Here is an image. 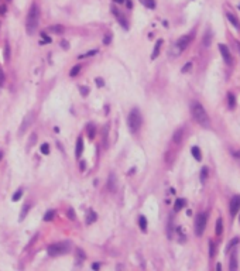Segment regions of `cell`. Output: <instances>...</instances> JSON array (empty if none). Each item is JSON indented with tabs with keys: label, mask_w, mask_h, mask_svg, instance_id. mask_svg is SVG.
<instances>
[{
	"label": "cell",
	"mask_w": 240,
	"mask_h": 271,
	"mask_svg": "<svg viewBox=\"0 0 240 271\" xmlns=\"http://www.w3.org/2000/svg\"><path fill=\"white\" fill-rule=\"evenodd\" d=\"M239 209H240V195H236V196H233L230 200V215L232 216L237 215Z\"/></svg>",
	"instance_id": "cell-9"
},
{
	"label": "cell",
	"mask_w": 240,
	"mask_h": 271,
	"mask_svg": "<svg viewBox=\"0 0 240 271\" xmlns=\"http://www.w3.org/2000/svg\"><path fill=\"white\" fill-rule=\"evenodd\" d=\"M33 121H34V113H28V114L24 117V120H23L21 126H20V129H19V134H20V136H23V133L27 131V129L31 126V124H33Z\"/></svg>",
	"instance_id": "cell-6"
},
{
	"label": "cell",
	"mask_w": 240,
	"mask_h": 271,
	"mask_svg": "<svg viewBox=\"0 0 240 271\" xmlns=\"http://www.w3.org/2000/svg\"><path fill=\"white\" fill-rule=\"evenodd\" d=\"M4 83V72L2 71V68H0V86Z\"/></svg>",
	"instance_id": "cell-40"
},
{
	"label": "cell",
	"mask_w": 240,
	"mask_h": 271,
	"mask_svg": "<svg viewBox=\"0 0 240 271\" xmlns=\"http://www.w3.org/2000/svg\"><path fill=\"white\" fill-rule=\"evenodd\" d=\"M28 209H30V206H25V208H23V210H21V216H20V220H23L25 217V215H27V212H28Z\"/></svg>",
	"instance_id": "cell-36"
},
{
	"label": "cell",
	"mask_w": 240,
	"mask_h": 271,
	"mask_svg": "<svg viewBox=\"0 0 240 271\" xmlns=\"http://www.w3.org/2000/svg\"><path fill=\"white\" fill-rule=\"evenodd\" d=\"M38 21H40V10H38V6L37 4H33L28 10V14H27V20H25V30L30 35H33L35 33L37 27H38Z\"/></svg>",
	"instance_id": "cell-2"
},
{
	"label": "cell",
	"mask_w": 240,
	"mask_h": 271,
	"mask_svg": "<svg viewBox=\"0 0 240 271\" xmlns=\"http://www.w3.org/2000/svg\"><path fill=\"white\" fill-rule=\"evenodd\" d=\"M109 189L112 192H115V189H116V175L115 174L109 175Z\"/></svg>",
	"instance_id": "cell-16"
},
{
	"label": "cell",
	"mask_w": 240,
	"mask_h": 271,
	"mask_svg": "<svg viewBox=\"0 0 240 271\" xmlns=\"http://www.w3.org/2000/svg\"><path fill=\"white\" fill-rule=\"evenodd\" d=\"M219 51H220V54H222V56H223V59H225L226 64L227 65L233 64V58H232V54H230V51H229L227 45L226 44H219Z\"/></svg>",
	"instance_id": "cell-7"
},
{
	"label": "cell",
	"mask_w": 240,
	"mask_h": 271,
	"mask_svg": "<svg viewBox=\"0 0 240 271\" xmlns=\"http://www.w3.org/2000/svg\"><path fill=\"white\" fill-rule=\"evenodd\" d=\"M41 152L42 154H48V152H50V146H48V144H42L41 146Z\"/></svg>",
	"instance_id": "cell-35"
},
{
	"label": "cell",
	"mask_w": 240,
	"mask_h": 271,
	"mask_svg": "<svg viewBox=\"0 0 240 271\" xmlns=\"http://www.w3.org/2000/svg\"><path fill=\"white\" fill-rule=\"evenodd\" d=\"M191 40H192L191 35H184V37H181V38L177 41V44H175V48L178 50V52H181V51L185 50V48L189 45Z\"/></svg>",
	"instance_id": "cell-8"
},
{
	"label": "cell",
	"mask_w": 240,
	"mask_h": 271,
	"mask_svg": "<svg viewBox=\"0 0 240 271\" xmlns=\"http://www.w3.org/2000/svg\"><path fill=\"white\" fill-rule=\"evenodd\" d=\"M209 256L215 257V243L213 242H209Z\"/></svg>",
	"instance_id": "cell-32"
},
{
	"label": "cell",
	"mask_w": 240,
	"mask_h": 271,
	"mask_svg": "<svg viewBox=\"0 0 240 271\" xmlns=\"http://www.w3.org/2000/svg\"><path fill=\"white\" fill-rule=\"evenodd\" d=\"M182 134H184V130L182 129H178L177 131L174 133V137H172V138H174L175 143H179L181 138H182Z\"/></svg>",
	"instance_id": "cell-21"
},
{
	"label": "cell",
	"mask_w": 240,
	"mask_h": 271,
	"mask_svg": "<svg viewBox=\"0 0 240 271\" xmlns=\"http://www.w3.org/2000/svg\"><path fill=\"white\" fill-rule=\"evenodd\" d=\"M37 141V136L35 134H31V137H30V141H28V147H31L34 143Z\"/></svg>",
	"instance_id": "cell-38"
},
{
	"label": "cell",
	"mask_w": 240,
	"mask_h": 271,
	"mask_svg": "<svg viewBox=\"0 0 240 271\" xmlns=\"http://www.w3.org/2000/svg\"><path fill=\"white\" fill-rule=\"evenodd\" d=\"M230 270L232 271L237 270V256H236V253H233V256H232V258H230Z\"/></svg>",
	"instance_id": "cell-20"
},
{
	"label": "cell",
	"mask_w": 240,
	"mask_h": 271,
	"mask_svg": "<svg viewBox=\"0 0 240 271\" xmlns=\"http://www.w3.org/2000/svg\"><path fill=\"white\" fill-rule=\"evenodd\" d=\"M191 113H192V117L195 119V121L199 123L202 127H209L211 126V119H209L205 107H203L199 102H192Z\"/></svg>",
	"instance_id": "cell-1"
},
{
	"label": "cell",
	"mask_w": 240,
	"mask_h": 271,
	"mask_svg": "<svg viewBox=\"0 0 240 271\" xmlns=\"http://www.w3.org/2000/svg\"><path fill=\"white\" fill-rule=\"evenodd\" d=\"M161 44H163V40H158L157 42H155V47H154V51H152V55L151 58L155 59L158 56V54H160V50H161Z\"/></svg>",
	"instance_id": "cell-14"
},
{
	"label": "cell",
	"mask_w": 240,
	"mask_h": 271,
	"mask_svg": "<svg viewBox=\"0 0 240 271\" xmlns=\"http://www.w3.org/2000/svg\"><path fill=\"white\" fill-rule=\"evenodd\" d=\"M233 157L240 161V151H233Z\"/></svg>",
	"instance_id": "cell-44"
},
{
	"label": "cell",
	"mask_w": 240,
	"mask_h": 271,
	"mask_svg": "<svg viewBox=\"0 0 240 271\" xmlns=\"http://www.w3.org/2000/svg\"><path fill=\"white\" fill-rule=\"evenodd\" d=\"M185 202H186V200H185V199H182V198L177 199V200H175V205H174V210H175V212H179L181 209H182L184 206H185Z\"/></svg>",
	"instance_id": "cell-15"
},
{
	"label": "cell",
	"mask_w": 240,
	"mask_h": 271,
	"mask_svg": "<svg viewBox=\"0 0 240 271\" xmlns=\"http://www.w3.org/2000/svg\"><path fill=\"white\" fill-rule=\"evenodd\" d=\"M127 124H129V129L131 133H137L141 127V114L138 112V109H133L129 113V117H127Z\"/></svg>",
	"instance_id": "cell-3"
},
{
	"label": "cell",
	"mask_w": 240,
	"mask_h": 271,
	"mask_svg": "<svg viewBox=\"0 0 240 271\" xmlns=\"http://www.w3.org/2000/svg\"><path fill=\"white\" fill-rule=\"evenodd\" d=\"M226 17H227V20L230 21V24L233 25L237 31H240V21H239V19H237L234 14H232V13H227V14H226Z\"/></svg>",
	"instance_id": "cell-10"
},
{
	"label": "cell",
	"mask_w": 240,
	"mask_h": 271,
	"mask_svg": "<svg viewBox=\"0 0 240 271\" xmlns=\"http://www.w3.org/2000/svg\"><path fill=\"white\" fill-rule=\"evenodd\" d=\"M92 268H93V270H99V264H98V263H95V264H92Z\"/></svg>",
	"instance_id": "cell-45"
},
{
	"label": "cell",
	"mask_w": 240,
	"mask_h": 271,
	"mask_svg": "<svg viewBox=\"0 0 240 271\" xmlns=\"http://www.w3.org/2000/svg\"><path fill=\"white\" fill-rule=\"evenodd\" d=\"M112 13L115 14L116 17H117V20H119V23H120V24H121V27H123V28H127V21H126V20H124V17L121 16L120 13H119V10H117V8H113V10H112Z\"/></svg>",
	"instance_id": "cell-11"
},
{
	"label": "cell",
	"mask_w": 240,
	"mask_h": 271,
	"mask_svg": "<svg viewBox=\"0 0 240 271\" xmlns=\"http://www.w3.org/2000/svg\"><path fill=\"white\" fill-rule=\"evenodd\" d=\"M110 41H112V34H106V35H104V38H103V44L104 45H109Z\"/></svg>",
	"instance_id": "cell-34"
},
{
	"label": "cell",
	"mask_w": 240,
	"mask_h": 271,
	"mask_svg": "<svg viewBox=\"0 0 240 271\" xmlns=\"http://www.w3.org/2000/svg\"><path fill=\"white\" fill-rule=\"evenodd\" d=\"M4 58L6 61H8V58H10V47H8V44H6L4 47Z\"/></svg>",
	"instance_id": "cell-33"
},
{
	"label": "cell",
	"mask_w": 240,
	"mask_h": 271,
	"mask_svg": "<svg viewBox=\"0 0 240 271\" xmlns=\"http://www.w3.org/2000/svg\"><path fill=\"white\" fill-rule=\"evenodd\" d=\"M95 133H96V129H95V124H88V136L89 138H93L95 137Z\"/></svg>",
	"instance_id": "cell-22"
},
{
	"label": "cell",
	"mask_w": 240,
	"mask_h": 271,
	"mask_svg": "<svg viewBox=\"0 0 240 271\" xmlns=\"http://www.w3.org/2000/svg\"><path fill=\"white\" fill-rule=\"evenodd\" d=\"M67 213H68V217H69L71 220H73V219H75V212H73V209H72V208H69V209H68V212H67Z\"/></svg>",
	"instance_id": "cell-37"
},
{
	"label": "cell",
	"mask_w": 240,
	"mask_h": 271,
	"mask_svg": "<svg viewBox=\"0 0 240 271\" xmlns=\"http://www.w3.org/2000/svg\"><path fill=\"white\" fill-rule=\"evenodd\" d=\"M239 8H240V4H239Z\"/></svg>",
	"instance_id": "cell-50"
},
{
	"label": "cell",
	"mask_w": 240,
	"mask_h": 271,
	"mask_svg": "<svg viewBox=\"0 0 240 271\" xmlns=\"http://www.w3.org/2000/svg\"><path fill=\"white\" fill-rule=\"evenodd\" d=\"M116 2H117V3H123L124 0H116Z\"/></svg>",
	"instance_id": "cell-48"
},
{
	"label": "cell",
	"mask_w": 240,
	"mask_h": 271,
	"mask_svg": "<svg viewBox=\"0 0 240 271\" xmlns=\"http://www.w3.org/2000/svg\"><path fill=\"white\" fill-rule=\"evenodd\" d=\"M62 47H64V48H68V42H67V41H62Z\"/></svg>",
	"instance_id": "cell-46"
},
{
	"label": "cell",
	"mask_w": 240,
	"mask_h": 271,
	"mask_svg": "<svg viewBox=\"0 0 240 271\" xmlns=\"http://www.w3.org/2000/svg\"><path fill=\"white\" fill-rule=\"evenodd\" d=\"M81 92H82V95H83V96H86L88 95V88L86 86H82L81 88Z\"/></svg>",
	"instance_id": "cell-43"
},
{
	"label": "cell",
	"mask_w": 240,
	"mask_h": 271,
	"mask_svg": "<svg viewBox=\"0 0 240 271\" xmlns=\"http://www.w3.org/2000/svg\"><path fill=\"white\" fill-rule=\"evenodd\" d=\"M191 66H192V64H191V62H188V64H185V65H184V68H182V72H188V71L191 69Z\"/></svg>",
	"instance_id": "cell-39"
},
{
	"label": "cell",
	"mask_w": 240,
	"mask_h": 271,
	"mask_svg": "<svg viewBox=\"0 0 240 271\" xmlns=\"http://www.w3.org/2000/svg\"><path fill=\"white\" fill-rule=\"evenodd\" d=\"M50 31H52V33H55V34H62V33H64V27H62L61 24L51 25V27H50Z\"/></svg>",
	"instance_id": "cell-19"
},
{
	"label": "cell",
	"mask_w": 240,
	"mask_h": 271,
	"mask_svg": "<svg viewBox=\"0 0 240 271\" xmlns=\"http://www.w3.org/2000/svg\"><path fill=\"white\" fill-rule=\"evenodd\" d=\"M41 37H42V40H44V41H47V42H51V38H50V37H48L45 33H41Z\"/></svg>",
	"instance_id": "cell-42"
},
{
	"label": "cell",
	"mask_w": 240,
	"mask_h": 271,
	"mask_svg": "<svg viewBox=\"0 0 240 271\" xmlns=\"http://www.w3.org/2000/svg\"><path fill=\"white\" fill-rule=\"evenodd\" d=\"M69 248V244L68 243H55V244H51L48 247V254L52 257L55 256H61V254H65Z\"/></svg>",
	"instance_id": "cell-5"
},
{
	"label": "cell",
	"mask_w": 240,
	"mask_h": 271,
	"mask_svg": "<svg viewBox=\"0 0 240 271\" xmlns=\"http://www.w3.org/2000/svg\"><path fill=\"white\" fill-rule=\"evenodd\" d=\"M81 68H82L81 65H75V66H73L72 69H71L69 75H71V76H76V75H78V73H79V71H81Z\"/></svg>",
	"instance_id": "cell-29"
},
{
	"label": "cell",
	"mask_w": 240,
	"mask_h": 271,
	"mask_svg": "<svg viewBox=\"0 0 240 271\" xmlns=\"http://www.w3.org/2000/svg\"><path fill=\"white\" fill-rule=\"evenodd\" d=\"M202 42H203V45H205V47H209V45H211V42H212V33H211V30H206L205 35H203Z\"/></svg>",
	"instance_id": "cell-13"
},
{
	"label": "cell",
	"mask_w": 240,
	"mask_h": 271,
	"mask_svg": "<svg viewBox=\"0 0 240 271\" xmlns=\"http://www.w3.org/2000/svg\"><path fill=\"white\" fill-rule=\"evenodd\" d=\"M0 158H2V152H0Z\"/></svg>",
	"instance_id": "cell-49"
},
{
	"label": "cell",
	"mask_w": 240,
	"mask_h": 271,
	"mask_svg": "<svg viewBox=\"0 0 240 271\" xmlns=\"http://www.w3.org/2000/svg\"><path fill=\"white\" fill-rule=\"evenodd\" d=\"M107 131H109V124H104L103 129V146H107Z\"/></svg>",
	"instance_id": "cell-27"
},
{
	"label": "cell",
	"mask_w": 240,
	"mask_h": 271,
	"mask_svg": "<svg viewBox=\"0 0 240 271\" xmlns=\"http://www.w3.org/2000/svg\"><path fill=\"white\" fill-rule=\"evenodd\" d=\"M227 100H229V107L233 109V107L236 106V99H234L233 93H227Z\"/></svg>",
	"instance_id": "cell-23"
},
{
	"label": "cell",
	"mask_w": 240,
	"mask_h": 271,
	"mask_svg": "<svg viewBox=\"0 0 240 271\" xmlns=\"http://www.w3.org/2000/svg\"><path fill=\"white\" fill-rule=\"evenodd\" d=\"M82 151H83V140H82V137H78V140H76V150H75V154L76 157H81Z\"/></svg>",
	"instance_id": "cell-12"
},
{
	"label": "cell",
	"mask_w": 240,
	"mask_h": 271,
	"mask_svg": "<svg viewBox=\"0 0 240 271\" xmlns=\"http://www.w3.org/2000/svg\"><path fill=\"white\" fill-rule=\"evenodd\" d=\"M206 178H208V168H206V167H203L202 171H200V181H202V182H205Z\"/></svg>",
	"instance_id": "cell-30"
},
{
	"label": "cell",
	"mask_w": 240,
	"mask_h": 271,
	"mask_svg": "<svg viewBox=\"0 0 240 271\" xmlns=\"http://www.w3.org/2000/svg\"><path fill=\"white\" fill-rule=\"evenodd\" d=\"M103 83H104V82H103V79H102V78H96V85H98L99 88L103 86Z\"/></svg>",
	"instance_id": "cell-41"
},
{
	"label": "cell",
	"mask_w": 240,
	"mask_h": 271,
	"mask_svg": "<svg viewBox=\"0 0 240 271\" xmlns=\"http://www.w3.org/2000/svg\"><path fill=\"white\" fill-rule=\"evenodd\" d=\"M141 3H143L144 6H147L148 8H154L155 7V2H154V0H141Z\"/></svg>",
	"instance_id": "cell-28"
},
{
	"label": "cell",
	"mask_w": 240,
	"mask_h": 271,
	"mask_svg": "<svg viewBox=\"0 0 240 271\" xmlns=\"http://www.w3.org/2000/svg\"><path fill=\"white\" fill-rule=\"evenodd\" d=\"M138 223H140V229L143 231L147 230V219L144 216H140V219H138Z\"/></svg>",
	"instance_id": "cell-24"
},
{
	"label": "cell",
	"mask_w": 240,
	"mask_h": 271,
	"mask_svg": "<svg viewBox=\"0 0 240 271\" xmlns=\"http://www.w3.org/2000/svg\"><path fill=\"white\" fill-rule=\"evenodd\" d=\"M206 222H208V213L206 212L199 213L196 216V220H195V233H196V236H202L203 234L206 227Z\"/></svg>",
	"instance_id": "cell-4"
},
{
	"label": "cell",
	"mask_w": 240,
	"mask_h": 271,
	"mask_svg": "<svg viewBox=\"0 0 240 271\" xmlns=\"http://www.w3.org/2000/svg\"><path fill=\"white\" fill-rule=\"evenodd\" d=\"M191 152H192V155H194V158H195L196 161H200V160H202V154H200V150L198 148V147H192Z\"/></svg>",
	"instance_id": "cell-17"
},
{
	"label": "cell",
	"mask_w": 240,
	"mask_h": 271,
	"mask_svg": "<svg viewBox=\"0 0 240 271\" xmlns=\"http://www.w3.org/2000/svg\"><path fill=\"white\" fill-rule=\"evenodd\" d=\"M222 231H223V220L219 217V219L216 220V236H220Z\"/></svg>",
	"instance_id": "cell-18"
},
{
	"label": "cell",
	"mask_w": 240,
	"mask_h": 271,
	"mask_svg": "<svg viewBox=\"0 0 240 271\" xmlns=\"http://www.w3.org/2000/svg\"><path fill=\"white\" fill-rule=\"evenodd\" d=\"M21 195H23V191H21V189H19V191L13 195V198H11V199H13V202H17V200L21 198Z\"/></svg>",
	"instance_id": "cell-31"
},
{
	"label": "cell",
	"mask_w": 240,
	"mask_h": 271,
	"mask_svg": "<svg viewBox=\"0 0 240 271\" xmlns=\"http://www.w3.org/2000/svg\"><path fill=\"white\" fill-rule=\"evenodd\" d=\"M95 220H96V213H95V212H93V210H90L89 213H88L86 223H88V225H90V223H92V222H95Z\"/></svg>",
	"instance_id": "cell-25"
},
{
	"label": "cell",
	"mask_w": 240,
	"mask_h": 271,
	"mask_svg": "<svg viewBox=\"0 0 240 271\" xmlns=\"http://www.w3.org/2000/svg\"><path fill=\"white\" fill-rule=\"evenodd\" d=\"M4 10H6V7H0V13H4Z\"/></svg>",
	"instance_id": "cell-47"
},
{
	"label": "cell",
	"mask_w": 240,
	"mask_h": 271,
	"mask_svg": "<svg viewBox=\"0 0 240 271\" xmlns=\"http://www.w3.org/2000/svg\"><path fill=\"white\" fill-rule=\"evenodd\" d=\"M54 215H55V210H48L47 213L44 215V220L45 222H50V220L54 219Z\"/></svg>",
	"instance_id": "cell-26"
}]
</instances>
